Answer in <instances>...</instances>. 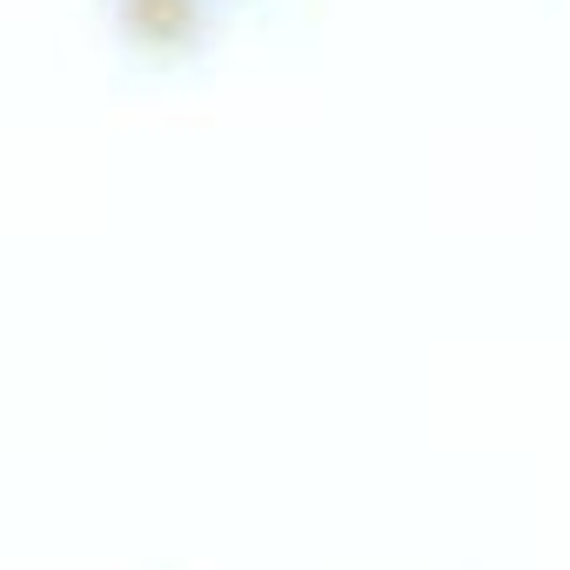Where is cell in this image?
I'll return each instance as SVG.
<instances>
[{"label":"cell","instance_id":"obj_1","mask_svg":"<svg viewBox=\"0 0 570 570\" xmlns=\"http://www.w3.org/2000/svg\"><path fill=\"white\" fill-rule=\"evenodd\" d=\"M202 21H208V0H115L121 41L148 48L155 61H175V55L202 48Z\"/></svg>","mask_w":570,"mask_h":570}]
</instances>
